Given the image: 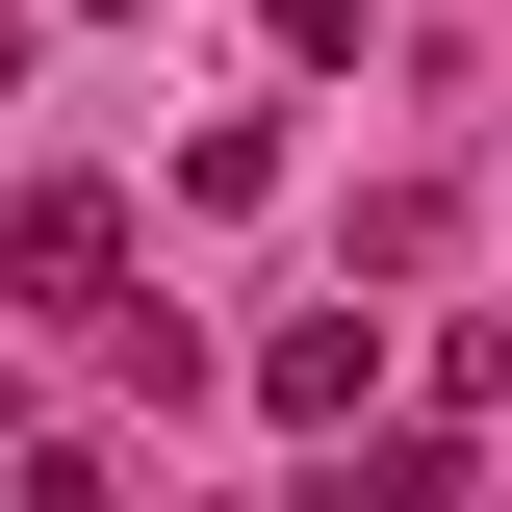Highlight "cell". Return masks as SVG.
I'll use <instances>...</instances> for the list:
<instances>
[{
  "label": "cell",
  "instance_id": "obj_1",
  "mask_svg": "<svg viewBox=\"0 0 512 512\" xmlns=\"http://www.w3.org/2000/svg\"><path fill=\"white\" fill-rule=\"evenodd\" d=\"M103 282H128V205L103 180H26L0 205V308H103Z\"/></svg>",
  "mask_w": 512,
  "mask_h": 512
},
{
  "label": "cell",
  "instance_id": "obj_2",
  "mask_svg": "<svg viewBox=\"0 0 512 512\" xmlns=\"http://www.w3.org/2000/svg\"><path fill=\"white\" fill-rule=\"evenodd\" d=\"M359 384H384V308H282L256 333V410L282 436H359Z\"/></svg>",
  "mask_w": 512,
  "mask_h": 512
},
{
  "label": "cell",
  "instance_id": "obj_3",
  "mask_svg": "<svg viewBox=\"0 0 512 512\" xmlns=\"http://www.w3.org/2000/svg\"><path fill=\"white\" fill-rule=\"evenodd\" d=\"M0 461H26V359H0Z\"/></svg>",
  "mask_w": 512,
  "mask_h": 512
},
{
  "label": "cell",
  "instance_id": "obj_4",
  "mask_svg": "<svg viewBox=\"0 0 512 512\" xmlns=\"http://www.w3.org/2000/svg\"><path fill=\"white\" fill-rule=\"evenodd\" d=\"M0 77H26V0H0Z\"/></svg>",
  "mask_w": 512,
  "mask_h": 512
}]
</instances>
